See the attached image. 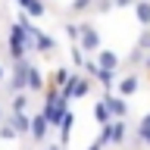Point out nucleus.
<instances>
[{
	"label": "nucleus",
	"instance_id": "obj_15",
	"mask_svg": "<svg viewBox=\"0 0 150 150\" xmlns=\"http://www.w3.org/2000/svg\"><path fill=\"white\" fill-rule=\"evenodd\" d=\"M72 128H75V112L69 110L63 116V122H59V144L63 147H69V141H72Z\"/></svg>",
	"mask_w": 150,
	"mask_h": 150
},
{
	"label": "nucleus",
	"instance_id": "obj_2",
	"mask_svg": "<svg viewBox=\"0 0 150 150\" xmlns=\"http://www.w3.org/2000/svg\"><path fill=\"white\" fill-rule=\"evenodd\" d=\"M78 47H81L88 56H97V53H100V31H97V25H94L91 19H84V22H81V41H78Z\"/></svg>",
	"mask_w": 150,
	"mask_h": 150
},
{
	"label": "nucleus",
	"instance_id": "obj_12",
	"mask_svg": "<svg viewBox=\"0 0 150 150\" xmlns=\"http://www.w3.org/2000/svg\"><path fill=\"white\" fill-rule=\"evenodd\" d=\"M125 141H128V122H125V119H116L110 125V144H112V147H122Z\"/></svg>",
	"mask_w": 150,
	"mask_h": 150
},
{
	"label": "nucleus",
	"instance_id": "obj_9",
	"mask_svg": "<svg viewBox=\"0 0 150 150\" xmlns=\"http://www.w3.org/2000/svg\"><path fill=\"white\" fill-rule=\"evenodd\" d=\"M35 50H38L41 56H53V53H56V38L38 28V35H35Z\"/></svg>",
	"mask_w": 150,
	"mask_h": 150
},
{
	"label": "nucleus",
	"instance_id": "obj_14",
	"mask_svg": "<svg viewBox=\"0 0 150 150\" xmlns=\"http://www.w3.org/2000/svg\"><path fill=\"white\" fill-rule=\"evenodd\" d=\"M28 103H31V94L28 91H22V94H13L9 97V116H19V112H28Z\"/></svg>",
	"mask_w": 150,
	"mask_h": 150
},
{
	"label": "nucleus",
	"instance_id": "obj_8",
	"mask_svg": "<svg viewBox=\"0 0 150 150\" xmlns=\"http://www.w3.org/2000/svg\"><path fill=\"white\" fill-rule=\"evenodd\" d=\"M94 59H97V66L106 69V72H119V69H122V56L116 53V50H100Z\"/></svg>",
	"mask_w": 150,
	"mask_h": 150
},
{
	"label": "nucleus",
	"instance_id": "obj_10",
	"mask_svg": "<svg viewBox=\"0 0 150 150\" xmlns=\"http://www.w3.org/2000/svg\"><path fill=\"white\" fill-rule=\"evenodd\" d=\"M44 91H47V75L31 63V69H28V94H44Z\"/></svg>",
	"mask_w": 150,
	"mask_h": 150
},
{
	"label": "nucleus",
	"instance_id": "obj_13",
	"mask_svg": "<svg viewBox=\"0 0 150 150\" xmlns=\"http://www.w3.org/2000/svg\"><path fill=\"white\" fill-rule=\"evenodd\" d=\"M72 69H66V66H59V69H53V72H50V78H47V84H50V88H59V91H63L66 84L72 81Z\"/></svg>",
	"mask_w": 150,
	"mask_h": 150
},
{
	"label": "nucleus",
	"instance_id": "obj_21",
	"mask_svg": "<svg viewBox=\"0 0 150 150\" xmlns=\"http://www.w3.org/2000/svg\"><path fill=\"white\" fill-rule=\"evenodd\" d=\"M94 6H97V0H72V3H69V13L78 16V13H88V9H94Z\"/></svg>",
	"mask_w": 150,
	"mask_h": 150
},
{
	"label": "nucleus",
	"instance_id": "obj_20",
	"mask_svg": "<svg viewBox=\"0 0 150 150\" xmlns=\"http://www.w3.org/2000/svg\"><path fill=\"white\" fill-rule=\"evenodd\" d=\"M63 31H66V38H69L75 47H78V41H81V22H66Z\"/></svg>",
	"mask_w": 150,
	"mask_h": 150
},
{
	"label": "nucleus",
	"instance_id": "obj_5",
	"mask_svg": "<svg viewBox=\"0 0 150 150\" xmlns=\"http://www.w3.org/2000/svg\"><path fill=\"white\" fill-rule=\"evenodd\" d=\"M47 131H50V122L44 119V112L38 110L35 116H31V134H28V138L35 141V144H44V141H47Z\"/></svg>",
	"mask_w": 150,
	"mask_h": 150
},
{
	"label": "nucleus",
	"instance_id": "obj_23",
	"mask_svg": "<svg viewBox=\"0 0 150 150\" xmlns=\"http://www.w3.org/2000/svg\"><path fill=\"white\" fill-rule=\"evenodd\" d=\"M134 3H138V0H112V6H116V9H134Z\"/></svg>",
	"mask_w": 150,
	"mask_h": 150
},
{
	"label": "nucleus",
	"instance_id": "obj_1",
	"mask_svg": "<svg viewBox=\"0 0 150 150\" xmlns=\"http://www.w3.org/2000/svg\"><path fill=\"white\" fill-rule=\"evenodd\" d=\"M41 112H44V119L50 122V128H59V122H63V116L69 112V100H66L63 94H59V88H50L47 84L44 91V100H41Z\"/></svg>",
	"mask_w": 150,
	"mask_h": 150
},
{
	"label": "nucleus",
	"instance_id": "obj_19",
	"mask_svg": "<svg viewBox=\"0 0 150 150\" xmlns=\"http://www.w3.org/2000/svg\"><path fill=\"white\" fill-rule=\"evenodd\" d=\"M69 56H72V72H84V63H88V53H84L81 47H72V50H69Z\"/></svg>",
	"mask_w": 150,
	"mask_h": 150
},
{
	"label": "nucleus",
	"instance_id": "obj_28",
	"mask_svg": "<svg viewBox=\"0 0 150 150\" xmlns=\"http://www.w3.org/2000/svg\"><path fill=\"white\" fill-rule=\"evenodd\" d=\"M144 69H150V53H147V59H144Z\"/></svg>",
	"mask_w": 150,
	"mask_h": 150
},
{
	"label": "nucleus",
	"instance_id": "obj_16",
	"mask_svg": "<svg viewBox=\"0 0 150 150\" xmlns=\"http://www.w3.org/2000/svg\"><path fill=\"white\" fill-rule=\"evenodd\" d=\"M9 125L19 131V138H25V134H31V116L28 112H19V116H9Z\"/></svg>",
	"mask_w": 150,
	"mask_h": 150
},
{
	"label": "nucleus",
	"instance_id": "obj_3",
	"mask_svg": "<svg viewBox=\"0 0 150 150\" xmlns=\"http://www.w3.org/2000/svg\"><path fill=\"white\" fill-rule=\"evenodd\" d=\"M28 69H31V63H28V59L13 63V75L6 78L9 94H22V91H28Z\"/></svg>",
	"mask_w": 150,
	"mask_h": 150
},
{
	"label": "nucleus",
	"instance_id": "obj_24",
	"mask_svg": "<svg viewBox=\"0 0 150 150\" xmlns=\"http://www.w3.org/2000/svg\"><path fill=\"white\" fill-rule=\"evenodd\" d=\"M88 150H103V144H100V141H91V144H88Z\"/></svg>",
	"mask_w": 150,
	"mask_h": 150
},
{
	"label": "nucleus",
	"instance_id": "obj_7",
	"mask_svg": "<svg viewBox=\"0 0 150 150\" xmlns=\"http://www.w3.org/2000/svg\"><path fill=\"white\" fill-rule=\"evenodd\" d=\"M16 6H19V13H25L28 19L47 16V3H44V0H16Z\"/></svg>",
	"mask_w": 150,
	"mask_h": 150
},
{
	"label": "nucleus",
	"instance_id": "obj_25",
	"mask_svg": "<svg viewBox=\"0 0 150 150\" xmlns=\"http://www.w3.org/2000/svg\"><path fill=\"white\" fill-rule=\"evenodd\" d=\"M44 150H66V147H63V144H59V141H56V144H47Z\"/></svg>",
	"mask_w": 150,
	"mask_h": 150
},
{
	"label": "nucleus",
	"instance_id": "obj_11",
	"mask_svg": "<svg viewBox=\"0 0 150 150\" xmlns=\"http://www.w3.org/2000/svg\"><path fill=\"white\" fill-rule=\"evenodd\" d=\"M91 116H94V122H97L100 128H103V125H112V122H116V119H112V112H110V106H106V100H103V97H100V100H94V106H91Z\"/></svg>",
	"mask_w": 150,
	"mask_h": 150
},
{
	"label": "nucleus",
	"instance_id": "obj_18",
	"mask_svg": "<svg viewBox=\"0 0 150 150\" xmlns=\"http://www.w3.org/2000/svg\"><path fill=\"white\" fill-rule=\"evenodd\" d=\"M134 134H138V141H141V144H147V147H150V112H144V116H141L138 131H134Z\"/></svg>",
	"mask_w": 150,
	"mask_h": 150
},
{
	"label": "nucleus",
	"instance_id": "obj_26",
	"mask_svg": "<svg viewBox=\"0 0 150 150\" xmlns=\"http://www.w3.org/2000/svg\"><path fill=\"white\" fill-rule=\"evenodd\" d=\"M0 84H6V69H3V63H0Z\"/></svg>",
	"mask_w": 150,
	"mask_h": 150
},
{
	"label": "nucleus",
	"instance_id": "obj_4",
	"mask_svg": "<svg viewBox=\"0 0 150 150\" xmlns=\"http://www.w3.org/2000/svg\"><path fill=\"white\" fill-rule=\"evenodd\" d=\"M141 91V72H125L119 75V84H116V94L119 97H131V94Z\"/></svg>",
	"mask_w": 150,
	"mask_h": 150
},
{
	"label": "nucleus",
	"instance_id": "obj_6",
	"mask_svg": "<svg viewBox=\"0 0 150 150\" xmlns=\"http://www.w3.org/2000/svg\"><path fill=\"white\" fill-rule=\"evenodd\" d=\"M103 100L110 106L112 119H128V100H125V97H119V94H103Z\"/></svg>",
	"mask_w": 150,
	"mask_h": 150
},
{
	"label": "nucleus",
	"instance_id": "obj_17",
	"mask_svg": "<svg viewBox=\"0 0 150 150\" xmlns=\"http://www.w3.org/2000/svg\"><path fill=\"white\" fill-rule=\"evenodd\" d=\"M134 16H138V22L144 28H150V0H138L134 3Z\"/></svg>",
	"mask_w": 150,
	"mask_h": 150
},
{
	"label": "nucleus",
	"instance_id": "obj_22",
	"mask_svg": "<svg viewBox=\"0 0 150 150\" xmlns=\"http://www.w3.org/2000/svg\"><path fill=\"white\" fill-rule=\"evenodd\" d=\"M19 138V131L13 128V125H9V119L3 122V125H0V141H16Z\"/></svg>",
	"mask_w": 150,
	"mask_h": 150
},
{
	"label": "nucleus",
	"instance_id": "obj_27",
	"mask_svg": "<svg viewBox=\"0 0 150 150\" xmlns=\"http://www.w3.org/2000/svg\"><path fill=\"white\" fill-rule=\"evenodd\" d=\"M6 122V110H3V103H0V125Z\"/></svg>",
	"mask_w": 150,
	"mask_h": 150
}]
</instances>
